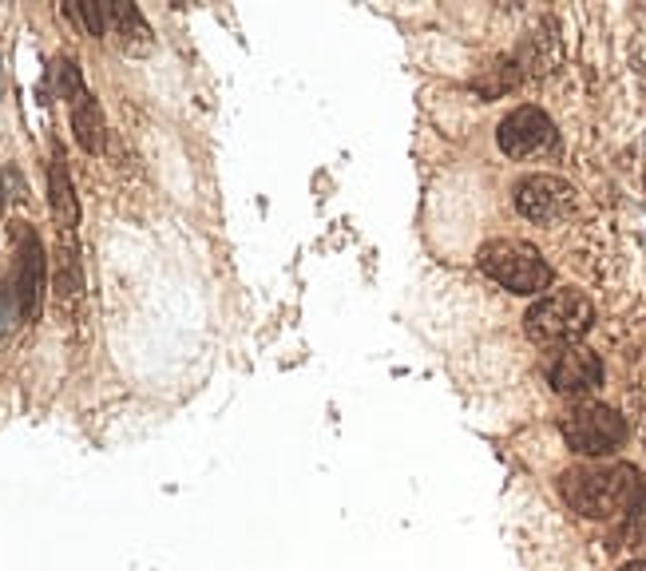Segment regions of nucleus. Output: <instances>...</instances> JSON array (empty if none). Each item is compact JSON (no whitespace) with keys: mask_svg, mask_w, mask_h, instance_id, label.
I'll return each mask as SVG.
<instances>
[{"mask_svg":"<svg viewBox=\"0 0 646 571\" xmlns=\"http://www.w3.org/2000/svg\"><path fill=\"white\" fill-rule=\"evenodd\" d=\"M48 80H52V92L60 99H72L76 104L80 96H84V76H80V64L72 60V56H56L52 60V72H48Z\"/></svg>","mask_w":646,"mask_h":571,"instance_id":"12","label":"nucleus"},{"mask_svg":"<svg viewBox=\"0 0 646 571\" xmlns=\"http://www.w3.org/2000/svg\"><path fill=\"white\" fill-rule=\"evenodd\" d=\"M623 571H646V563H643V560H635V563H626Z\"/></svg>","mask_w":646,"mask_h":571,"instance_id":"15","label":"nucleus"},{"mask_svg":"<svg viewBox=\"0 0 646 571\" xmlns=\"http://www.w3.org/2000/svg\"><path fill=\"white\" fill-rule=\"evenodd\" d=\"M623 539H626V548L646 551V488H643V496H638V500H635V508L626 512Z\"/></svg>","mask_w":646,"mask_h":571,"instance_id":"14","label":"nucleus"},{"mask_svg":"<svg viewBox=\"0 0 646 571\" xmlns=\"http://www.w3.org/2000/svg\"><path fill=\"white\" fill-rule=\"evenodd\" d=\"M476 263H480V270L492 278V282H500L504 290L524 294V297L548 290L551 278H556V270L548 266V258H544L536 246H527V242H520V239L488 242Z\"/></svg>","mask_w":646,"mask_h":571,"instance_id":"3","label":"nucleus"},{"mask_svg":"<svg viewBox=\"0 0 646 571\" xmlns=\"http://www.w3.org/2000/svg\"><path fill=\"white\" fill-rule=\"evenodd\" d=\"M4 198H9V195H4V187H0V207H4Z\"/></svg>","mask_w":646,"mask_h":571,"instance_id":"16","label":"nucleus"},{"mask_svg":"<svg viewBox=\"0 0 646 571\" xmlns=\"http://www.w3.org/2000/svg\"><path fill=\"white\" fill-rule=\"evenodd\" d=\"M72 132H76V143L88 155H99L108 147V123H103V111H99V99L92 92L72 104Z\"/></svg>","mask_w":646,"mask_h":571,"instance_id":"11","label":"nucleus"},{"mask_svg":"<svg viewBox=\"0 0 646 571\" xmlns=\"http://www.w3.org/2000/svg\"><path fill=\"white\" fill-rule=\"evenodd\" d=\"M515 210L527 222H559L575 210V187L559 175H527L515 183Z\"/></svg>","mask_w":646,"mask_h":571,"instance_id":"7","label":"nucleus"},{"mask_svg":"<svg viewBox=\"0 0 646 571\" xmlns=\"http://www.w3.org/2000/svg\"><path fill=\"white\" fill-rule=\"evenodd\" d=\"M559 433L568 440V449L580 452V457H611L626 440V421L611 405L583 401L559 421Z\"/></svg>","mask_w":646,"mask_h":571,"instance_id":"4","label":"nucleus"},{"mask_svg":"<svg viewBox=\"0 0 646 571\" xmlns=\"http://www.w3.org/2000/svg\"><path fill=\"white\" fill-rule=\"evenodd\" d=\"M48 207H52V219L60 227V234H76L80 227V198H76V183L68 175L64 151L52 143V163H48Z\"/></svg>","mask_w":646,"mask_h":571,"instance_id":"9","label":"nucleus"},{"mask_svg":"<svg viewBox=\"0 0 646 571\" xmlns=\"http://www.w3.org/2000/svg\"><path fill=\"white\" fill-rule=\"evenodd\" d=\"M646 481L635 464H607V469H571L559 481V493L580 517L614 520L626 517L643 496Z\"/></svg>","mask_w":646,"mask_h":571,"instance_id":"1","label":"nucleus"},{"mask_svg":"<svg viewBox=\"0 0 646 571\" xmlns=\"http://www.w3.org/2000/svg\"><path fill=\"white\" fill-rule=\"evenodd\" d=\"M548 381H551V389H556L559 397H592L595 389L602 385V362H599V353H592V350H563L551 362V369H548Z\"/></svg>","mask_w":646,"mask_h":571,"instance_id":"8","label":"nucleus"},{"mask_svg":"<svg viewBox=\"0 0 646 571\" xmlns=\"http://www.w3.org/2000/svg\"><path fill=\"white\" fill-rule=\"evenodd\" d=\"M16 242H21V258H16V275L9 278L12 297H16V318L21 321H36L40 318V306H45V242L33 227L16 231Z\"/></svg>","mask_w":646,"mask_h":571,"instance_id":"5","label":"nucleus"},{"mask_svg":"<svg viewBox=\"0 0 646 571\" xmlns=\"http://www.w3.org/2000/svg\"><path fill=\"white\" fill-rule=\"evenodd\" d=\"M103 12H108V24L111 33H115V45L123 48V52H151V28H147V21L139 16V9L135 4H127V0H115V4H103Z\"/></svg>","mask_w":646,"mask_h":571,"instance_id":"10","label":"nucleus"},{"mask_svg":"<svg viewBox=\"0 0 646 571\" xmlns=\"http://www.w3.org/2000/svg\"><path fill=\"white\" fill-rule=\"evenodd\" d=\"M64 16L72 24H80L88 36H108V12H103V4L99 0H84V4H64Z\"/></svg>","mask_w":646,"mask_h":571,"instance_id":"13","label":"nucleus"},{"mask_svg":"<svg viewBox=\"0 0 646 571\" xmlns=\"http://www.w3.org/2000/svg\"><path fill=\"white\" fill-rule=\"evenodd\" d=\"M595 326V306L583 290H556L544 294L524 314V330L536 345H575Z\"/></svg>","mask_w":646,"mask_h":571,"instance_id":"2","label":"nucleus"},{"mask_svg":"<svg viewBox=\"0 0 646 571\" xmlns=\"http://www.w3.org/2000/svg\"><path fill=\"white\" fill-rule=\"evenodd\" d=\"M496 139H500V151L512 155V159H532V155H544L556 147V123H551L548 111L524 104L500 120Z\"/></svg>","mask_w":646,"mask_h":571,"instance_id":"6","label":"nucleus"}]
</instances>
